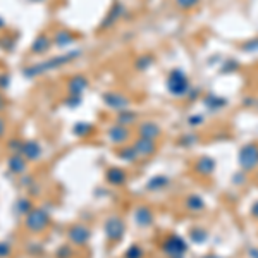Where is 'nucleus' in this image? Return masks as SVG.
I'll return each instance as SVG.
<instances>
[{
    "label": "nucleus",
    "instance_id": "393cba45",
    "mask_svg": "<svg viewBox=\"0 0 258 258\" xmlns=\"http://www.w3.org/2000/svg\"><path fill=\"white\" fill-rule=\"evenodd\" d=\"M117 121H119V124L121 126H126L128 128V124H131V122H134L136 121V114L134 112H121L119 114V117H117Z\"/></svg>",
    "mask_w": 258,
    "mask_h": 258
},
{
    "label": "nucleus",
    "instance_id": "ddd939ff",
    "mask_svg": "<svg viewBox=\"0 0 258 258\" xmlns=\"http://www.w3.org/2000/svg\"><path fill=\"white\" fill-rule=\"evenodd\" d=\"M134 220L140 227H148L153 222V214L148 207H140L134 212Z\"/></svg>",
    "mask_w": 258,
    "mask_h": 258
},
{
    "label": "nucleus",
    "instance_id": "c9c22d12",
    "mask_svg": "<svg viewBox=\"0 0 258 258\" xmlns=\"http://www.w3.org/2000/svg\"><path fill=\"white\" fill-rule=\"evenodd\" d=\"M250 257H252V258H258V250H257V248H252V250H250Z\"/></svg>",
    "mask_w": 258,
    "mask_h": 258
},
{
    "label": "nucleus",
    "instance_id": "4468645a",
    "mask_svg": "<svg viewBox=\"0 0 258 258\" xmlns=\"http://www.w3.org/2000/svg\"><path fill=\"white\" fill-rule=\"evenodd\" d=\"M141 138H147V140H153L155 141L157 138L160 136V128L155 124V122H143L138 129Z\"/></svg>",
    "mask_w": 258,
    "mask_h": 258
},
{
    "label": "nucleus",
    "instance_id": "f704fd0d",
    "mask_svg": "<svg viewBox=\"0 0 258 258\" xmlns=\"http://www.w3.org/2000/svg\"><path fill=\"white\" fill-rule=\"evenodd\" d=\"M3 133H5V122H3V119L0 117V136H2Z\"/></svg>",
    "mask_w": 258,
    "mask_h": 258
},
{
    "label": "nucleus",
    "instance_id": "20e7f679",
    "mask_svg": "<svg viewBox=\"0 0 258 258\" xmlns=\"http://www.w3.org/2000/svg\"><path fill=\"white\" fill-rule=\"evenodd\" d=\"M47 224H48V214L43 208H33L26 215V226L33 233H40V231L47 227Z\"/></svg>",
    "mask_w": 258,
    "mask_h": 258
},
{
    "label": "nucleus",
    "instance_id": "f03ea898",
    "mask_svg": "<svg viewBox=\"0 0 258 258\" xmlns=\"http://www.w3.org/2000/svg\"><path fill=\"white\" fill-rule=\"evenodd\" d=\"M167 89H169V93L174 96H184L186 93L189 91L188 76H186L181 69L171 71V74L167 76Z\"/></svg>",
    "mask_w": 258,
    "mask_h": 258
},
{
    "label": "nucleus",
    "instance_id": "423d86ee",
    "mask_svg": "<svg viewBox=\"0 0 258 258\" xmlns=\"http://www.w3.org/2000/svg\"><path fill=\"white\" fill-rule=\"evenodd\" d=\"M105 233H107L108 239H112V241H119V239L122 238V234H124V224H122V220L117 219V217L108 219L107 224H105Z\"/></svg>",
    "mask_w": 258,
    "mask_h": 258
},
{
    "label": "nucleus",
    "instance_id": "473e14b6",
    "mask_svg": "<svg viewBox=\"0 0 258 258\" xmlns=\"http://www.w3.org/2000/svg\"><path fill=\"white\" fill-rule=\"evenodd\" d=\"M189 124L191 126H196V124H201V122H203V117H201V115H194V117H189Z\"/></svg>",
    "mask_w": 258,
    "mask_h": 258
},
{
    "label": "nucleus",
    "instance_id": "2f4dec72",
    "mask_svg": "<svg viewBox=\"0 0 258 258\" xmlns=\"http://www.w3.org/2000/svg\"><path fill=\"white\" fill-rule=\"evenodd\" d=\"M10 253V248L7 243H0V257H7Z\"/></svg>",
    "mask_w": 258,
    "mask_h": 258
},
{
    "label": "nucleus",
    "instance_id": "bb28decb",
    "mask_svg": "<svg viewBox=\"0 0 258 258\" xmlns=\"http://www.w3.org/2000/svg\"><path fill=\"white\" fill-rule=\"evenodd\" d=\"M198 2H200V0H175L177 7H181V9H184V10L193 9L194 5H198Z\"/></svg>",
    "mask_w": 258,
    "mask_h": 258
},
{
    "label": "nucleus",
    "instance_id": "0eeeda50",
    "mask_svg": "<svg viewBox=\"0 0 258 258\" xmlns=\"http://www.w3.org/2000/svg\"><path fill=\"white\" fill-rule=\"evenodd\" d=\"M133 148L136 150L138 157H150L155 153L157 150V145L153 140H147V138H140L136 143L133 145Z\"/></svg>",
    "mask_w": 258,
    "mask_h": 258
},
{
    "label": "nucleus",
    "instance_id": "9b49d317",
    "mask_svg": "<svg viewBox=\"0 0 258 258\" xmlns=\"http://www.w3.org/2000/svg\"><path fill=\"white\" fill-rule=\"evenodd\" d=\"M108 138H110V141L112 143H115V145L126 143L128 138H129V131H128L126 126L117 124V126H114V128L108 131Z\"/></svg>",
    "mask_w": 258,
    "mask_h": 258
},
{
    "label": "nucleus",
    "instance_id": "6e6552de",
    "mask_svg": "<svg viewBox=\"0 0 258 258\" xmlns=\"http://www.w3.org/2000/svg\"><path fill=\"white\" fill-rule=\"evenodd\" d=\"M67 236L74 245H85L89 239V229L86 226H73Z\"/></svg>",
    "mask_w": 258,
    "mask_h": 258
},
{
    "label": "nucleus",
    "instance_id": "4c0bfd02",
    "mask_svg": "<svg viewBox=\"0 0 258 258\" xmlns=\"http://www.w3.org/2000/svg\"><path fill=\"white\" fill-rule=\"evenodd\" d=\"M201 258H222V257H217V255H205V257H201Z\"/></svg>",
    "mask_w": 258,
    "mask_h": 258
},
{
    "label": "nucleus",
    "instance_id": "c85d7f7f",
    "mask_svg": "<svg viewBox=\"0 0 258 258\" xmlns=\"http://www.w3.org/2000/svg\"><path fill=\"white\" fill-rule=\"evenodd\" d=\"M141 257H143V252L138 246H131L128 252H126V258H141Z\"/></svg>",
    "mask_w": 258,
    "mask_h": 258
},
{
    "label": "nucleus",
    "instance_id": "a878e982",
    "mask_svg": "<svg viewBox=\"0 0 258 258\" xmlns=\"http://www.w3.org/2000/svg\"><path fill=\"white\" fill-rule=\"evenodd\" d=\"M121 159L128 160V162H134V160L140 159V157H138V153L133 147H128V148H124V150L121 152Z\"/></svg>",
    "mask_w": 258,
    "mask_h": 258
},
{
    "label": "nucleus",
    "instance_id": "cd10ccee",
    "mask_svg": "<svg viewBox=\"0 0 258 258\" xmlns=\"http://www.w3.org/2000/svg\"><path fill=\"white\" fill-rule=\"evenodd\" d=\"M152 64H153V59L147 55V57H140V59H138L136 67H138V69H141V71H145L148 66H152Z\"/></svg>",
    "mask_w": 258,
    "mask_h": 258
},
{
    "label": "nucleus",
    "instance_id": "5701e85b",
    "mask_svg": "<svg viewBox=\"0 0 258 258\" xmlns=\"http://www.w3.org/2000/svg\"><path fill=\"white\" fill-rule=\"evenodd\" d=\"M188 208L193 212H198V210H203L205 208V201L201 196H198V194H191V196L188 198Z\"/></svg>",
    "mask_w": 258,
    "mask_h": 258
},
{
    "label": "nucleus",
    "instance_id": "7ed1b4c3",
    "mask_svg": "<svg viewBox=\"0 0 258 258\" xmlns=\"http://www.w3.org/2000/svg\"><path fill=\"white\" fill-rule=\"evenodd\" d=\"M238 162L243 171H253L258 167V145L248 143L239 150L238 153Z\"/></svg>",
    "mask_w": 258,
    "mask_h": 258
},
{
    "label": "nucleus",
    "instance_id": "f3484780",
    "mask_svg": "<svg viewBox=\"0 0 258 258\" xmlns=\"http://www.w3.org/2000/svg\"><path fill=\"white\" fill-rule=\"evenodd\" d=\"M226 105H227V100L222 98V96L208 95L207 98H205V107L210 108V110H219V108H222Z\"/></svg>",
    "mask_w": 258,
    "mask_h": 258
},
{
    "label": "nucleus",
    "instance_id": "dca6fc26",
    "mask_svg": "<svg viewBox=\"0 0 258 258\" xmlns=\"http://www.w3.org/2000/svg\"><path fill=\"white\" fill-rule=\"evenodd\" d=\"M50 48V38L47 35H40L38 38L33 42L31 45V52L33 54H45V52Z\"/></svg>",
    "mask_w": 258,
    "mask_h": 258
},
{
    "label": "nucleus",
    "instance_id": "ea45409f",
    "mask_svg": "<svg viewBox=\"0 0 258 258\" xmlns=\"http://www.w3.org/2000/svg\"><path fill=\"white\" fill-rule=\"evenodd\" d=\"M2 26H3V22H2V21H0V28H2Z\"/></svg>",
    "mask_w": 258,
    "mask_h": 258
},
{
    "label": "nucleus",
    "instance_id": "1a4fd4ad",
    "mask_svg": "<svg viewBox=\"0 0 258 258\" xmlns=\"http://www.w3.org/2000/svg\"><path fill=\"white\" fill-rule=\"evenodd\" d=\"M103 100H105V103L108 107L117 108V110H122V108H126V107H128V103H129V100L126 98L124 95H121V93H115V91L105 93V95H103Z\"/></svg>",
    "mask_w": 258,
    "mask_h": 258
},
{
    "label": "nucleus",
    "instance_id": "b1692460",
    "mask_svg": "<svg viewBox=\"0 0 258 258\" xmlns=\"http://www.w3.org/2000/svg\"><path fill=\"white\" fill-rule=\"evenodd\" d=\"M189 236H191L194 243L201 245V243H205L208 239V233L203 229V227H194V229H191V233H189Z\"/></svg>",
    "mask_w": 258,
    "mask_h": 258
},
{
    "label": "nucleus",
    "instance_id": "a211bd4d",
    "mask_svg": "<svg viewBox=\"0 0 258 258\" xmlns=\"http://www.w3.org/2000/svg\"><path fill=\"white\" fill-rule=\"evenodd\" d=\"M9 169L12 172H16V174H21V172H24L26 169V159L21 155H12L9 160Z\"/></svg>",
    "mask_w": 258,
    "mask_h": 258
},
{
    "label": "nucleus",
    "instance_id": "f8f14e48",
    "mask_svg": "<svg viewBox=\"0 0 258 258\" xmlns=\"http://www.w3.org/2000/svg\"><path fill=\"white\" fill-rule=\"evenodd\" d=\"M21 150H22L24 159H28V160H38L40 157H42V147H40L36 141H26V143L21 147Z\"/></svg>",
    "mask_w": 258,
    "mask_h": 258
},
{
    "label": "nucleus",
    "instance_id": "2eb2a0df",
    "mask_svg": "<svg viewBox=\"0 0 258 258\" xmlns=\"http://www.w3.org/2000/svg\"><path fill=\"white\" fill-rule=\"evenodd\" d=\"M196 172L201 175H210L212 172L215 171V160L212 157H201L200 160L196 162Z\"/></svg>",
    "mask_w": 258,
    "mask_h": 258
},
{
    "label": "nucleus",
    "instance_id": "aec40b11",
    "mask_svg": "<svg viewBox=\"0 0 258 258\" xmlns=\"http://www.w3.org/2000/svg\"><path fill=\"white\" fill-rule=\"evenodd\" d=\"M54 42L57 47H67V45H71L74 42V36L67 31H59V33H55Z\"/></svg>",
    "mask_w": 258,
    "mask_h": 258
},
{
    "label": "nucleus",
    "instance_id": "9d476101",
    "mask_svg": "<svg viewBox=\"0 0 258 258\" xmlns=\"http://www.w3.org/2000/svg\"><path fill=\"white\" fill-rule=\"evenodd\" d=\"M69 93L73 96H76V98H80L81 95H83V91L86 89V86H88V80L83 76H74L69 80Z\"/></svg>",
    "mask_w": 258,
    "mask_h": 258
},
{
    "label": "nucleus",
    "instance_id": "4be33fe9",
    "mask_svg": "<svg viewBox=\"0 0 258 258\" xmlns=\"http://www.w3.org/2000/svg\"><path fill=\"white\" fill-rule=\"evenodd\" d=\"M107 179L112 182V184L119 186L126 181V174H124V171H121V169H110V172L107 174Z\"/></svg>",
    "mask_w": 258,
    "mask_h": 258
},
{
    "label": "nucleus",
    "instance_id": "c756f323",
    "mask_svg": "<svg viewBox=\"0 0 258 258\" xmlns=\"http://www.w3.org/2000/svg\"><path fill=\"white\" fill-rule=\"evenodd\" d=\"M29 208H31V205H29L28 200H19V203H17V210H19L21 214H28Z\"/></svg>",
    "mask_w": 258,
    "mask_h": 258
},
{
    "label": "nucleus",
    "instance_id": "72a5a7b5",
    "mask_svg": "<svg viewBox=\"0 0 258 258\" xmlns=\"http://www.w3.org/2000/svg\"><path fill=\"white\" fill-rule=\"evenodd\" d=\"M252 215L255 217V219H258V201H255L252 207Z\"/></svg>",
    "mask_w": 258,
    "mask_h": 258
},
{
    "label": "nucleus",
    "instance_id": "58836bf2",
    "mask_svg": "<svg viewBox=\"0 0 258 258\" xmlns=\"http://www.w3.org/2000/svg\"><path fill=\"white\" fill-rule=\"evenodd\" d=\"M31 2H42V0H31Z\"/></svg>",
    "mask_w": 258,
    "mask_h": 258
},
{
    "label": "nucleus",
    "instance_id": "7c9ffc66",
    "mask_svg": "<svg viewBox=\"0 0 258 258\" xmlns=\"http://www.w3.org/2000/svg\"><path fill=\"white\" fill-rule=\"evenodd\" d=\"M245 48L246 52H257L258 50V38H255V40H250V42H246L245 43Z\"/></svg>",
    "mask_w": 258,
    "mask_h": 258
},
{
    "label": "nucleus",
    "instance_id": "e433bc0d",
    "mask_svg": "<svg viewBox=\"0 0 258 258\" xmlns=\"http://www.w3.org/2000/svg\"><path fill=\"white\" fill-rule=\"evenodd\" d=\"M3 105H5V102H3V96L0 95V108H3Z\"/></svg>",
    "mask_w": 258,
    "mask_h": 258
},
{
    "label": "nucleus",
    "instance_id": "f257e3e1",
    "mask_svg": "<svg viewBox=\"0 0 258 258\" xmlns=\"http://www.w3.org/2000/svg\"><path fill=\"white\" fill-rule=\"evenodd\" d=\"M78 55H80V52L74 50V52H71V54L61 55V57L48 59V61H43V62H40V64H35V66L26 67V69H24V74H26L28 78L40 76V74H45V73H48V71H54V69H57V67L67 64V62H71L73 59H76Z\"/></svg>",
    "mask_w": 258,
    "mask_h": 258
},
{
    "label": "nucleus",
    "instance_id": "39448f33",
    "mask_svg": "<svg viewBox=\"0 0 258 258\" xmlns=\"http://www.w3.org/2000/svg\"><path fill=\"white\" fill-rule=\"evenodd\" d=\"M164 252H166L171 258H181L186 252H188V243H186L181 236H171V238H167L166 243H164Z\"/></svg>",
    "mask_w": 258,
    "mask_h": 258
},
{
    "label": "nucleus",
    "instance_id": "6ab92c4d",
    "mask_svg": "<svg viewBox=\"0 0 258 258\" xmlns=\"http://www.w3.org/2000/svg\"><path fill=\"white\" fill-rule=\"evenodd\" d=\"M122 12H124V7H122L121 3H115V5L112 7V12L107 16V21L103 22V28H107L108 24H114V22L122 16Z\"/></svg>",
    "mask_w": 258,
    "mask_h": 258
},
{
    "label": "nucleus",
    "instance_id": "412c9836",
    "mask_svg": "<svg viewBox=\"0 0 258 258\" xmlns=\"http://www.w3.org/2000/svg\"><path fill=\"white\" fill-rule=\"evenodd\" d=\"M169 184V179L166 177V175H155V177H152L150 181H148V189H162L166 188V186Z\"/></svg>",
    "mask_w": 258,
    "mask_h": 258
}]
</instances>
